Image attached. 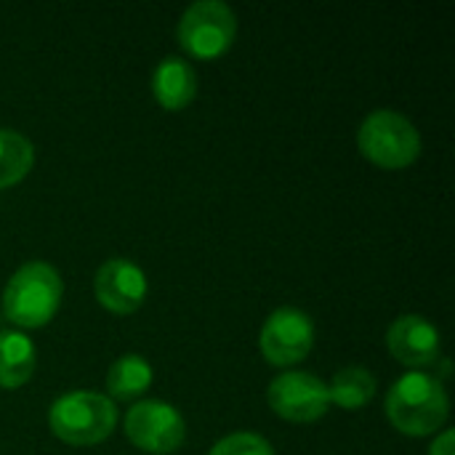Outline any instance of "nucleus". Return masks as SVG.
Returning a JSON list of instances; mask_svg holds the SVG:
<instances>
[{
    "label": "nucleus",
    "instance_id": "obj_1",
    "mask_svg": "<svg viewBox=\"0 0 455 455\" xmlns=\"http://www.w3.org/2000/svg\"><path fill=\"white\" fill-rule=\"evenodd\" d=\"M389 424L408 437H429L440 432L451 413V400L437 376L411 371L397 379L384 403Z\"/></svg>",
    "mask_w": 455,
    "mask_h": 455
},
{
    "label": "nucleus",
    "instance_id": "obj_2",
    "mask_svg": "<svg viewBox=\"0 0 455 455\" xmlns=\"http://www.w3.org/2000/svg\"><path fill=\"white\" fill-rule=\"evenodd\" d=\"M64 283L48 261H29L13 272L3 288V315L21 331L48 325L61 304Z\"/></svg>",
    "mask_w": 455,
    "mask_h": 455
},
{
    "label": "nucleus",
    "instance_id": "obj_3",
    "mask_svg": "<svg viewBox=\"0 0 455 455\" xmlns=\"http://www.w3.org/2000/svg\"><path fill=\"white\" fill-rule=\"evenodd\" d=\"M115 424L117 408L99 392H67L48 411L51 432L72 448L104 443L115 432Z\"/></svg>",
    "mask_w": 455,
    "mask_h": 455
},
{
    "label": "nucleus",
    "instance_id": "obj_4",
    "mask_svg": "<svg viewBox=\"0 0 455 455\" xmlns=\"http://www.w3.org/2000/svg\"><path fill=\"white\" fill-rule=\"evenodd\" d=\"M357 147L373 165L400 171L419 160L421 133L405 115L395 109H376L363 120L357 131Z\"/></svg>",
    "mask_w": 455,
    "mask_h": 455
},
{
    "label": "nucleus",
    "instance_id": "obj_5",
    "mask_svg": "<svg viewBox=\"0 0 455 455\" xmlns=\"http://www.w3.org/2000/svg\"><path fill=\"white\" fill-rule=\"evenodd\" d=\"M176 37L184 53L192 59H219L232 48L237 37V16L221 0H197L181 13Z\"/></svg>",
    "mask_w": 455,
    "mask_h": 455
},
{
    "label": "nucleus",
    "instance_id": "obj_6",
    "mask_svg": "<svg viewBox=\"0 0 455 455\" xmlns=\"http://www.w3.org/2000/svg\"><path fill=\"white\" fill-rule=\"evenodd\" d=\"M128 440L149 455H171L184 445V416L165 400H141L125 416Z\"/></svg>",
    "mask_w": 455,
    "mask_h": 455
},
{
    "label": "nucleus",
    "instance_id": "obj_7",
    "mask_svg": "<svg viewBox=\"0 0 455 455\" xmlns=\"http://www.w3.org/2000/svg\"><path fill=\"white\" fill-rule=\"evenodd\" d=\"M312 347H315V323L307 312L296 307H280L264 320L259 349L269 365L291 368L307 360Z\"/></svg>",
    "mask_w": 455,
    "mask_h": 455
},
{
    "label": "nucleus",
    "instance_id": "obj_8",
    "mask_svg": "<svg viewBox=\"0 0 455 455\" xmlns=\"http://www.w3.org/2000/svg\"><path fill=\"white\" fill-rule=\"evenodd\" d=\"M267 403L280 419L291 424L320 421L331 408L328 384L315 373H304V371L280 373L267 389Z\"/></svg>",
    "mask_w": 455,
    "mask_h": 455
},
{
    "label": "nucleus",
    "instance_id": "obj_9",
    "mask_svg": "<svg viewBox=\"0 0 455 455\" xmlns=\"http://www.w3.org/2000/svg\"><path fill=\"white\" fill-rule=\"evenodd\" d=\"M93 293H96V301L107 312L133 315L136 309H141L149 293V283H147L144 269L136 261L115 256L99 267L93 277Z\"/></svg>",
    "mask_w": 455,
    "mask_h": 455
},
{
    "label": "nucleus",
    "instance_id": "obj_10",
    "mask_svg": "<svg viewBox=\"0 0 455 455\" xmlns=\"http://www.w3.org/2000/svg\"><path fill=\"white\" fill-rule=\"evenodd\" d=\"M387 349L405 368H429L440 360V331L421 315H400L387 331Z\"/></svg>",
    "mask_w": 455,
    "mask_h": 455
},
{
    "label": "nucleus",
    "instance_id": "obj_11",
    "mask_svg": "<svg viewBox=\"0 0 455 455\" xmlns=\"http://www.w3.org/2000/svg\"><path fill=\"white\" fill-rule=\"evenodd\" d=\"M152 93L168 112L187 109L197 96V72L181 56H165L152 72Z\"/></svg>",
    "mask_w": 455,
    "mask_h": 455
},
{
    "label": "nucleus",
    "instance_id": "obj_12",
    "mask_svg": "<svg viewBox=\"0 0 455 455\" xmlns=\"http://www.w3.org/2000/svg\"><path fill=\"white\" fill-rule=\"evenodd\" d=\"M35 344L21 331H0V389H19L35 373Z\"/></svg>",
    "mask_w": 455,
    "mask_h": 455
},
{
    "label": "nucleus",
    "instance_id": "obj_13",
    "mask_svg": "<svg viewBox=\"0 0 455 455\" xmlns=\"http://www.w3.org/2000/svg\"><path fill=\"white\" fill-rule=\"evenodd\" d=\"M152 379H155V371L141 355H123L120 360L112 363L107 373L109 400L133 403L152 387Z\"/></svg>",
    "mask_w": 455,
    "mask_h": 455
},
{
    "label": "nucleus",
    "instance_id": "obj_14",
    "mask_svg": "<svg viewBox=\"0 0 455 455\" xmlns=\"http://www.w3.org/2000/svg\"><path fill=\"white\" fill-rule=\"evenodd\" d=\"M376 395V376L360 365L341 368L328 387L331 405L341 411H363Z\"/></svg>",
    "mask_w": 455,
    "mask_h": 455
},
{
    "label": "nucleus",
    "instance_id": "obj_15",
    "mask_svg": "<svg viewBox=\"0 0 455 455\" xmlns=\"http://www.w3.org/2000/svg\"><path fill=\"white\" fill-rule=\"evenodd\" d=\"M35 165L32 141L11 128H0V189L19 184Z\"/></svg>",
    "mask_w": 455,
    "mask_h": 455
},
{
    "label": "nucleus",
    "instance_id": "obj_16",
    "mask_svg": "<svg viewBox=\"0 0 455 455\" xmlns=\"http://www.w3.org/2000/svg\"><path fill=\"white\" fill-rule=\"evenodd\" d=\"M208 455H275L272 445L253 432H235L224 440H219Z\"/></svg>",
    "mask_w": 455,
    "mask_h": 455
},
{
    "label": "nucleus",
    "instance_id": "obj_17",
    "mask_svg": "<svg viewBox=\"0 0 455 455\" xmlns=\"http://www.w3.org/2000/svg\"><path fill=\"white\" fill-rule=\"evenodd\" d=\"M429 455H455V435L453 429H445L429 448Z\"/></svg>",
    "mask_w": 455,
    "mask_h": 455
}]
</instances>
